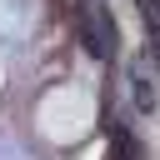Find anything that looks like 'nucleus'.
<instances>
[{
  "label": "nucleus",
  "instance_id": "f257e3e1",
  "mask_svg": "<svg viewBox=\"0 0 160 160\" xmlns=\"http://www.w3.org/2000/svg\"><path fill=\"white\" fill-rule=\"evenodd\" d=\"M80 35H85V45H90V55H115V25H110V15L105 10H85V20H80Z\"/></svg>",
  "mask_w": 160,
  "mask_h": 160
},
{
  "label": "nucleus",
  "instance_id": "f03ea898",
  "mask_svg": "<svg viewBox=\"0 0 160 160\" xmlns=\"http://www.w3.org/2000/svg\"><path fill=\"white\" fill-rule=\"evenodd\" d=\"M130 85H135V105L150 115V110H155V95H150V80H145V70H135V75H130Z\"/></svg>",
  "mask_w": 160,
  "mask_h": 160
},
{
  "label": "nucleus",
  "instance_id": "7ed1b4c3",
  "mask_svg": "<svg viewBox=\"0 0 160 160\" xmlns=\"http://www.w3.org/2000/svg\"><path fill=\"white\" fill-rule=\"evenodd\" d=\"M150 50H155V60H160V20L150 25Z\"/></svg>",
  "mask_w": 160,
  "mask_h": 160
},
{
  "label": "nucleus",
  "instance_id": "20e7f679",
  "mask_svg": "<svg viewBox=\"0 0 160 160\" xmlns=\"http://www.w3.org/2000/svg\"><path fill=\"white\" fill-rule=\"evenodd\" d=\"M140 10H145V20H150V15H160V0H140Z\"/></svg>",
  "mask_w": 160,
  "mask_h": 160
}]
</instances>
